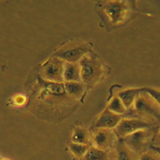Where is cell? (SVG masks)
<instances>
[{
    "instance_id": "16",
    "label": "cell",
    "mask_w": 160,
    "mask_h": 160,
    "mask_svg": "<svg viewBox=\"0 0 160 160\" xmlns=\"http://www.w3.org/2000/svg\"><path fill=\"white\" fill-rule=\"evenodd\" d=\"M91 145H84V144H77L71 142L69 144V149L71 153L78 158H82L86 155V153L90 149Z\"/></svg>"
},
{
    "instance_id": "18",
    "label": "cell",
    "mask_w": 160,
    "mask_h": 160,
    "mask_svg": "<svg viewBox=\"0 0 160 160\" xmlns=\"http://www.w3.org/2000/svg\"><path fill=\"white\" fill-rule=\"evenodd\" d=\"M144 92L148 93L149 97L153 101L156 102V104L160 108V90L157 88H152V87H145L142 88Z\"/></svg>"
},
{
    "instance_id": "11",
    "label": "cell",
    "mask_w": 160,
    "mask_h": 160,
    "mask_svg": "<svg viewBox=\"0 0 160 160\" xmlns=\"http://www.w3.org/2000/svg\"><path fill=\"white\" fill-rule=\"evenodd\" d=\"M63 81L69 82H82L81 81V68L79 63L65 62L63 68Z\"/></svg>"
},
{
    "instance_id": "6",
    "label": "cell",
    "mask_w": 160,
    "mask_h": 160,
    "mask_svg": "<svg viewBox=\"0 0 160 160\" xmlns=\"http://www.w3.org/2000/svg\"><path fill=\"white\" fill-rule=\"evenodd\" d=\"M134 108L136 111L138 113L148 114L153 116L154 118L160 119V108L143 90L138 96L134 103Z\"/></svg>"
},
{
    "instance_id": "12",
    "label": "cell",
    "mask_w": 160,
    "mask_h": 160,
    "mask_svg": "<svg viewBox=\"0 0 160 160\" xmlns=\"http://www.w3.org/2000/svg\"><path fill=\"white\" fill-rule=\"evenodd\" d=\"M115 160H136L135 152L132 151L120 139L117 144L115 151Z\"/></svg>"
},
{
    "instance_id": "17",
    "label": "cell",
    "mask_w": 160,
    "mask_h": 160,
    "mask_svg": "<svg viewBox=\"0 0 160 160\" xmlns=\"http://www.w3.org/2000/svg\"><path fill=\"white\" fill-rule=\"evenodd\" d=\"M107 109L111 112H113L115 114H118V115L123 114L127 110L126 107L124 106V104L122 103V101H120V99L118 98V96H115L110 100L109 104H108Z\"/></svg>"
},
{
    "instance_id": "19",
    "label": "cell",
    "mask_w": 160,
    "mask_h": 160,
    "mask_svg": "<svg viewBox=\"0 0 160 160\" xmlns=\"http://www.w3.org/2000/svg\"><path fill=\"white\" fill-rule=\"evenodd\" d=\"M138 160H160V156L154 150H150V151H145L143 152Z\"/></svg>"
},
{
    "instance_id": "4",
    "label": "cell",
    "mask_w": 160,
    "mask_h": 160,
    "mask_svg": "<svg viewBox=\"0 0 160 160\" xmlns=\"http://www.w3.org/2000/svg\"><path fill=\"white\" fill-rule=\"evenodd\" d=\"M103 10L113 25H118L125 21L128 13V5L125 1H107Z\"/></svg>"
},
{
    "instance_id": "10",
    "label": "cell",
    "mask_w": 160,
    "mask_h": 160,
    "mask_svg": "<svg viewBox=\"0 0 160 160\" xmlns=\"http://www.w3.org/2000/svg\"><path fill=\"white\" fill-rule=\"evenodd\" d=\"M141 91H142V88H139V89L130 88V89H127L121 92H118L117 96L120 99V101H122L126 109H129L130 107L134 105L136 100L138 96L140 94Z\"/></svg>"
},
{
    "instance_id": "8",
    "label": "cell",
    "mask_w": 160,
    "mask_h": 160,
    "mask_svg": "<svg viewBox=\"0 0 160 160\" xmlns=\"http://www.w3.org/2000/svg\"><path fill=\"white\" fill-rule=\"evenodd\" d=\"M117 136L111 129L100 128L97 129L92 136V143L95 148L103 151L110 150V148L115 143Z\"/></svg>"
},
{
    "instance_id": "14",
    "label": "cell",
    "mask_w": 160,
    "mask_h": 160,
    "mask_svg": "<svg viewBox=\"0 0 160 160\" xmlns=\"http://www.w3.org/2000/svg\"><path fill=\"white\" fill-rule=\"evenodd\" d=\"M72 142L77 144H84L90 145V134L87 129L82 127H77L72 130Z\"/></svg>"
},
{
    "instance_id": "13",
    "label": "cell",
    "mask_w": 160,
    "mask_h": 160,
    "mask_svg": "<svg viewBox=\"0 0 160 160\" xmlns=\"http://www.w3.org/2000/svg\"><path fill=\"white\" fill-rule=\"evenodd\" d=\"M65 92L69 96L80 98L84 92L85 85L82 82H63Z\"/></svg>"
},
{
    "instance_id": "1",
    "label": "cell",
    "mask_w": 160,
    "mask_h": 160,
    "mask_svg": "<svg viewBox=\"0 0 160 160\" xmlns=\"http://www.w3.org/2000/svg\"><path fill=\"white\" fill-rule=\"evenodd\" d=\"M79 65L81 68V81L86 86H93L101 79L104 67L102 62L93 54H87L80 61Z\"/></svg>"
},
{
    "instance_id": "21",
    "label": "cell",
    "mask_w": 160,
    "mask_h": 160,
    "mask_svg": "<svg viewBox=\"0 0 160 160\" xmlns=\"http://www.w3.org/2000/svg\"><path fill=\"white\" fill-rule=\"evenodd\" d=\"M150 148H151L152 150L156 151L160 156V148H158V147H155V146H151Z\"/></svg>"
},
{
    "instance_id": "22",
    "label": "cell",
    "mask_w": 160,
    "mask_h": 160,
    "mask_svg": "<svg viewBox=\"0 0 160 160\" xmlns=\"http://www.w3.org/2000/svg\"><path fill=\"white\" fill-rule=\"evenodd\" d=\"M0 160H4V159H3V158H2L0 157Z\"/></svg>"
},
{
    "instance_id": "7",
    "label": "cell",
    "mask_w": 160,
    "mask_h": 160,
    "mask_svg": "<svg viewBox=\"0 0 160 160\" xmlns=\"http://www.w3.org/2000/svg\"><path fill=\"white\" fill-rule=\"evenodd\" d=\"M150 131L149 129H142L134 132L130 135L126 136L122 138V141L135 153L142 152L146 146H148V142L150 138Z\"/></svg>"
},
{
    "instance_id": "9",
    "label": "cell",
    "mask_w": 160,
    "mask_h": 160,
    "mask_svg": "<svg viewBox=\"0 0 160 160\" xmlns=\"http://www.w3.org/2000/svg\"><path fill=\"white\" fill-rule=\"evenodd\" d=\"M121 119L122 118L120 115L115 114L110 111L108 109H106L103 110L97 118L94 123V128L96 129H100V128L113 129L118 126V124Z\"/></svg>"
},
{
    "instance_id": "20",
    "label": "cell",
    "mask_w": 160,
    "mask_h": 160,
    "mask_svg": "<svg viewBox=\"0 0 160 160\" xmlns=\"http://www.w3.org/2000/svg\"><path fill=\"white\" fill-rule=\"evenodd\" d=\"M151 146H155V147L160 148V130L159 132L156 135V137L154 138V139L152 140Z\"/></svg>"
},
{
    "instance_id": "5",
    "label": "cell",
    "mask_w": 160,
    "mask_h": 160,
    "mask_svg": "<svg viewBox=\"0 0 160 160\" xmlns=\"http://www.w3.org/2000/svg\"><path fill=\"white\" fill-rule=\"evenodd\" d=\"M150 126L151 125L148 122L140 118H122L118 126L115 128L114 132L117 138L122 139L126 136L130 135L138 130L148 129Z\"/></svg>"
},
{
    "instance_id": "2",
    "label": "cell",
    "mask_w": 160,
    "mask_h": 160,
    "mask_svg": "<svg viewBox=\"0 0 160 160\" xmlns=\"http://www.w3.org/2000/svg\"><path fill=\"white\" fill-rule=\"evenodd\" d=\"M91 49L87 43L83 42H73L65 44L59 48L54 53V56L63 61L64 62L79 63L80 61L89 54Z\"/></svg>"
},
{
    "instance_id": "15",
    "label": "cell",
    "mask_w": 160,
    "mask_h": 160,
    "mask_svg": "<svg viewBox=\"0 0 160 160\" xmlns=\"http://www.w3.org/2000/svg\"><path fill=\"white\" fill-rule=\"evenodd\" d=\"M82 160H111L107 151H103L95 147H91Z\"/></svg>"
},
{
    "instance_id": "3",
    "label": "cell",
    "mask_w": 160,
    "mask_h": 160,
    "mask_svg": "<svg viewBox=\"0 0 160 160\" xmlns=\"http://www.w3.org/2000/svg\"><path fill=\"white\" fill-rule=\"evenodd\" d=\"M64 62L56 56H52L41 68V74L46 82L63 83V68Z\"/></svg>"
}]
</instances>
